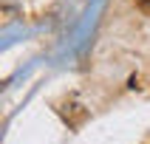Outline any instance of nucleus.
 <instances>
[]
</instances>
